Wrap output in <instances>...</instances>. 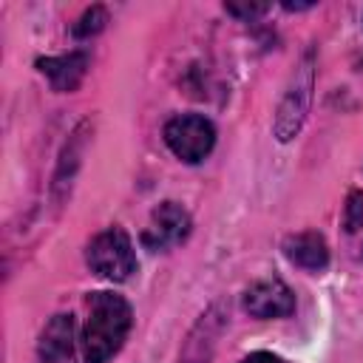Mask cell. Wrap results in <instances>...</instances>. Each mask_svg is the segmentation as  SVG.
Here are the masks:
<instances>
[{
    "instance_id": "cell-6",
    "label": "cell",
    "mask_w": 363,
    "mask_h": 363,
    "mask_svg": "<svg viewBox=\"0 0 363 363\" xmlns=\"http://www.w3.org/2000/svg\"><path fill=\"white\" fill-rule=\"evenodd\" d=\"M241 306L258 320L286 318V315L295 312V295L281 278H264V281H255L244 292Z\"/></svg>"
},
{
    "instance_id": "cell-12",
    "label": "cell",
    "mask_w": 363,
    "mask_h": 363,
    "mask_svg": "<svg viewBox=\"0 0 363 363\" xmlns=\"http://www.w3.org/2000/svg\"><path fill=\"white\" fill-rule=\"evenodd\" d=\"M230 14H235V17H244V20H252V17H258V14H264L269 6L267 3H227L224 6Z\"/></svg>"
},
{
    "instance_id": "cell-3",
    "label": "cell",
    "mask_w": 363,
    "mask_h": 363,
    "mask_svg": "<svg viewBox=\"0 0 363 363\" xmlns=\"http://www.w3.org/2000/svg\"><path fill=\"white\" fill-rule=\"evenodd\" d=\"M85 261L99 278L113 284L128 281L139 267L133 241L122 227H108L99 235H94L85 250Z\"/></svg>"
},
{
    "instance_id": "cell-7",
    "label": "cell",
    "mask_w": 363,
    "mask_h": 363,
    "mask_svg": "<svg viewBox=\"0 0 363 363\" xmlns=\"http://www.w3.org/2000/svg\"><path fill=\"white\" fill-rule=\"evenodd\" d=\"M40 363H74V318L60 312L54 315L37 343Z\"/></svg>"
},
{
    "instance_id": "cell-11",
    "label": "cell",
    "mask_w": 363,
    "mask_h": 363,
    "mask_svg": "<svg viewBox=\"0 0 363 363\" xmlns=\"http://www.w3.org/2000/svg\"><path fill=\"white\" fill-rule=\"evenodd\" d=\"M343 227L349 233H357L363 227V193L360 190H352L349 199H346V207H343Z\"/></svg>"
},
{
    "instance_id": "cell-2",
    "label": "cell",
    "mask_w": 363,
    "mask_h": 363,
    "mask_svg": "<svg viewBox=\"0 0 363 363\" xmlns=\"http://www.w3.org/2000/svg\"><path fill=\"white\" fill-rule=\"evenodd\" d=\"M312 91H315V54L309 48L298 60V65H295V71L284 88V96L278 102V111H275L272 133L278 142H289L301 133L306 113H309V105H312Z\"/></svg>"
},
{
    "instance_id": "cell-10",
    "label": "cell",
    "mask_w": 363,
    "mask_h": 363,
    "mask_svg": "<svg viewBox=\"0 0 363 363\" xmlns=\"http://www.w3.org/2000/svg\"><path fill=\"white\" fill-rule=\"evenodd\" d=\"M105 23H108V11H105L102 6H91V9H85L82 17L71 26V31H74L77 40H88V37H96V34L105 28Z\"/></svg>"
},
{
    "instance_id": "cell-13",
    "label": "cell",
    "mask_w": 363,
    "mask_h": 363,
    "mask_svg": "<svg viewBox=\"0 0 363 363\" xmlns=\"http://www.w3.org/2000/svg\"><path fill=\"white\" fill-rule=\"evenodd\" d=\"M241 363H284L278 354H272V352H252L250 357H244Z\"/></svg>"
},
{
    "instance_id": "cell-1",
    "label": "cell",
    "mask_w": 363,
    "mask_h": 363,
    "mask_svg": "<svg viewBox=\"0 0 363 363\" xmlns=\"http://www.w3.org/2000/svg\"><path fill=\"white\" fill-rule=\"evenodd\" d=\"M133 326L130 303L116 292H91L85 301L82 357L85 363H108Z\"/></svg>"
},
{
    "instance_id": "cell-9",
    "label": "cell",
    "mask_w": 363,
    "mask_h": 363,
    "mask_svg": "<svg viewBox=\"0 0 363 363\" xmlns=\"http://www.w3.org/2000/svg\"><path fill=\"white\" fill-rule=\"evenodd\" d=\"M37 68L43 77H48L54 91H74L88 71V54L71 51V54H60V57H40Z\"/></svg>"
},
{
    "instance_id": "cell-4",
    "label": "cell",
    "mask_w": 363,
    "mask_h": 363,
    "mask_svg": "<svg viewBox=\"0 0 363 363\" xmlns=\"http://www.w3.org/2000/svg\"><path fill=\"white\" fill-rule=\"evenodd\" d=\"M162 136L170 153L187 164L204 162L216 145V128L201 113H176L173 119H167Z\"/></svg>"
},
{
    "instance_id": "cell-5",
    "label": "cell",
    "mask_w": 363,
    "mask_h": 363,
    "mask_svg": "<svg viewBox=\"0 0 363 363\" xmlns=\"http://www.w3.org/2000/svg\"><path fill=\"white\" fill-rule=\"evenodd\" d=\"M190 227L193 218L179 201H162L150 213V221L142 233V244L147 250H170L190 235Z\"/></svg>"
},
{
    "instance_id": "cell-8",
    "label": "cell",
    "mask_w": 363,
    "mask_h": 363,
    "mask_svg": "<svg viewBox=\"0 0 363 363\" xmlns=\"http://www.w3.org/2000/svg\"><path fill=\"white\" fill-rule=\"evenodd\" d=\"M284 255L301 267V269H309V272H320L326 269L329 264V247H326V238L315 230H303V233H295V235H286L284 238Z\"/></svg>"
}]
</instances>
